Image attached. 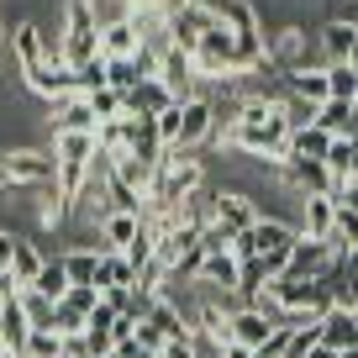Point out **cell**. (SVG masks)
Listing matches in <instances>:
<instances>
[{
	"label": "cell",
	"instance_id": "6da1fadb",
	"mask_svg": "<svg viewBox=\"0 0 358 358\" xmlns=\"http://www.w3.org/2000/svg\"><path fill=\"white\" fill-rule=\"evenodd\" d=\"M158 132H164V148H174V153H195V148L211 143V132H216V101H211V95L174 101L169 111H158Z\"/></svg>",
	"mask_w": 358,
	"mask_h": 358
},
{
	"label": "cell",
	"instance_id": "7a4b0ae2",
	"mask_svg": "<svg viewBox=\"0 0 358 358\" xmlns=\"http://www.w3.org/2000/svg\"><path fill=\"white\" fill-rule=\"evenodd\" d=\"M264 48H268V64L280 69V74H295V69L327 64V58H322V43H316V32H306V27H295V22L268 27V32H264Z\"/></svg>",
	"mask_w": 358,
	"mask_h": 358
},
{
	"label": "cell",
	"instance_id": "3957f363",
	"mask_svg": "<svg viewBox=\"0 0 358 358\" xmlns=\"http://www.w3.org/2000/svg\"><path fill=\"white\" fill-rule=\"evenodd\" d=\"M58 153L53 148H6L0 153V179L6 185H53Z\"/></svg>",
	"mask_w": 358,
	"mask_h": 358
},
{
	"label": "cell",
	"instance_id": "277c9868",
	"mask_svg": "<svg viewBox=\"0 0 358 358\" xmlns=\"http://www.w3.org/2000/svg\"><path fill=\"white\" fill-rule=\"evenodd\" d=\"M280 179L295 195H343V185L332 179L327 158H280Z\"/></svg>",
	"mask_w": 358,
	"mask_h": 358
},
{
	"label": "cell",
	"instance_id": "5b68a950",
	"mask_svg": "<svg viewBox=\"0 0 358 358\" xmlns=\"http://www.w3.org/2000/svg\"><path fill=\"white\" fill-rule=\"evenodd\" d=\"M211 22H216V6H211V0H185V6L169 16V43L185 48V53H195V43L211 32Z\"/></svg>",
	"mask_w": 358,
	"mask_h": 358
},
{
	"label": "cell",
	"instance_id": "8992f818",
	"mask_svg": "<svg viewBox=\"0 0 358 358\" xmlns=\"http://www.w3.org/2000/svg\"><path fill=\"white\" fill-rule=\"evenodd\" d=\"M158 79H164L169 85V95H174V101H190V95H201V74H195V58L185 53V48H174L169 43L164 48V58H158Z\"/></svg>",
	"mask_w": 358,
	"mask_h": 358
},
{
	"label": "cell",
	"instance_id": "52a82bcc",
	"mask_svg": "<svg viewBox=\"0 0 358 358\" xmlns=\"http://www.w3.org/2000/svg\"><path fill=\"white\" fill-rule=\"evenodd\" d=\"M258 216H264V211L253 206V195H248V190H237V185H227V190H222V185H216V216H211V222H222L227 232L237 237V232H248Z\"/></svg>",
	"mask_w": 358,
	"mask_h": 358
},
{
	"label": "cell",
	"instance_id": "ba28073f",
	"mask_svg": "<svg viewBox=\"0 0 358 358\" xmlns=\"http://www.w3.org/2000/svg\"><path fill=\"white\" fill-rule=\"evenodd\" d=\"M27 85H32L37 95H48V101H69V95H74V64L43 58L37 69H27Z\"/></svg>",
	"mask_w": 358,
	"mask_h": 358
},
{
	"label": "cell",
	"instance_id": "9c48e42d",
	"mask_svg": "<svg viewBox=\"0 0 358 358\" xmlns=\"http://www.w3.org/2000/svg\"><path fill=\"white\" fill-rule=\"evenodd\" d=\"M353 37H358V16H327V22L316 27V43H322V58H327V64L353 58Z\"/></svg>",
	"mask_w": 358,
	"mask_h": 358
},
{
	"label": "cell",
	"instance_id": "30bf717a",
	"mask_svg": "<svg viewBox=\"0 0 358 358\" xmlns=\"http://www.w3.org/2000/svg\"><path fill=\"white\" fill-rule=\"evenodd\" d=\"M227 322H232V337L237 343H248L258 353V348H264V337L274 332V322H280V316H268V311H258V306H232V311H227Z\"/></svg>",
	"mask_w": 358,
	"mask_h": 358
},
{
	"label": "cell",
	"instance_id": "8fae6325",
	"mask_svg": "<svg viewBox=\"0 0 358 358\" xmlns=\"http://www.w3.org/2000/svg\"><path fill=\"white\" fill-rule=\"evenodd\" d=\"M122 106H127V116H158V111L174 106V95H169V85L153 74V79H137V85L122 95Z\"/></svg>",
	"mask_w": 358,
	"mask_h": 358
},
{
	"label": "cell",
	"instance_id": "7c38bea8",
	"mask_svg": "<svg viewBox=\"0 0 358 358\" xmlns=\"http://www.w3.org/2000/svg\"><path fill=\"white\" fill-rule=\"evenodd\" d=\"M332 243H322V237H301L290 253V264H285V274H301V280H316V274H327L332 268Z\"/></svg>",
	"mask_w": 358,
	"mask_h": 358
},
{
	"label": "cell",
	"instance_id": "4fadbf2b",
	"mask_svg": "<svg viewBox=\"0 0 358 358\" xmlns=\"http://www.w3.org/2000/svg\"><path fill=\"white\" fill-rule=\"evenodd\" d=\"M332 222H337V195H301V237H332Z\"/></svg>",
	"mask_w": 358,
	"mask_h": 358
},
{
	"label": "cell",
	"instance_id": "5bb4252c",
	"mask_svg": "<svg viewBox=\"0 0 358 358\" xmlns=\"http://www.w3.org/2000/svg\"><path fill=\"white\" fill-rule=\"evenodd\" d=\"M127 153L137 158H164V132H158V116H127Z\"/></svg>",
	"mask_w": 358,
	"mask_h": 358
},
{
	"label": "cell",
	"instance_id": "9a60e30c",
	"mask_svg": "<svg viewBox=\"0 0 358 358\" xmlns=\"http://www.w3.org/2000/svg\"><path fill=\"white\" fill-rule=\"evenodd\" d=\"M137 43H143V32H137L132 16H122V22H106V27H101V53H106V58H132Z\"/></svg>",
	"mask_w": 358,
	"mask_h": 358
},
{
	"label": "cell",
	"instance_id": "2e32d148",
	"mask_svg": "<svg viewBox=\"0 0 358 358\" xmlns=\"http://www.w3.org/2000/svg\"><path fill=\"white\" fill-rule=\"evenodd\" d=\"M58 116H53V132H95V111H90V95H69V101H53Z\"/></svg>",
	"mask_w": 358,
	"mask_h": 358
},
{
	"label": "cell",
	"instance_id": "e0dca14e",
	"mask_svg": "<svg viewBox=\"0 0 358 358\" xmlns=\"http://www.w3.org/2000/svg\"><path fill=\"white\" fill-rule=\"evenodd\" d=\"M322 343L327 348H353L358 343V311H343V306H332V311L322 316Z\"/></svg>",
	"mask_w": 358,
	"mask_h": 358
},
{
	"label": "cell",
	"instance_id": "ac0fdd59",
	"mask_svg": "<svg viewBox=\"0 0 358 358\" xmlns=\"http://www.w3.org/2000/svg\"><path fill=\"white\" fill-rule=\"evenodd\" d=\"M195 280H206L211 290H237V258H232V248H222V253H206L201 268H195Z\"/></svg>",
	"mask_w": 358,
	"mask_h": 358
},
{
	"label": "cell",
	"instance_id": "d6986e66",
	"mask_svg": "<svg viewBox=\"0 0 358 358\" xmlns=\"http://www.w3.org/2000/svg\"><path fill=\"white\" fill-rule=\"evenodd\" d=\"M285 90H290L295 101H311V106H322L332 90H327V64H316V69H295V74H285Z\"/></svg>",
	"mask_w": 358,
	"mask_h": 358
},
{
	"label": "cell",
	"instance_id": "ffe728a7",
	"mask_svg": "<svg viewBox=\"0 0 358 358\" xmlns=\"http://www.w3.org/2000/svg\"><path fill=\"white\" fill-rule=\"evenodd\" d=\"M327 169H332V179L337 185H353V174H358V137H332V148H327Z\"/></svg>",
	"mask_w": 358,
	"mask_h": 358
},
{
	"label": "cell",
	"instance_id": "44dd1931",
	"mask_svg": "<svg viewBox=\"0 0 358 358\" xmlns=\"http://www.w3.org/2000/svg\"><path fill=\"white\" fill-rule=\"evenodd\" d=\"M137 227H143L137 211H106L101 216V243H95V248H127L137 237Z\"/></svg>",
	"mask_w": 358,
	"mask_h": 358
},
{
	"label": "cell",
	"instance_id": "7402d4cb",
	"mask_svg": "<svg viewBox=\"0 0 358 358\" xmlns=\"http://www.w3.org/2000/svg\"><path fill=\"white\" fill-rule=\"evenodd\" d=\"M11 48H16V58H22V74L48 58L43 53V27H37V22H16L11 27Z\"/></svg>",
	"mask_w": 358,
	"mask_h": 358
},
{
	"label": "cell",
	"instance_id": "603a6c76",
	"mask_svg": "<svg viewBox=\"0 0 358 358\" xmlns=\"http://www.w3.org/2000/svg\"><path fill=\"white\" fill-rule=\"evenodd\" d=\"M327 148H332V132H327V127H295L290 132V153L285 158H327Z\"/></svg>",
	"mask_w": 358,
	"mask_h": 358
},
{
	"label": "cell",
	"instance_id": "cb8c5ba5",
	"mask_svg": "<svg viewBox=\"0 0 358 358\" xmlns=\"http://www.w3.org/2000/svg\"><path fill=\"white\" fill-rule=\"evenodd\" d=\"M43 264H48V253L32 243V237H16V253H11V274H16V285H32L37 274H43Z\"/></svg>",
	"mask_w": 358,
	"mask_h": 358
},
{
	"label": "cell",
	"instance_id": "d4e9b609",
	"mask_svg": "<svg viewBox=\"0 0 358 358\" xmlns=\"http://www.w3.org/2000/svg\"><path fill=\"white\" fill-rule=\"evenodd\" d=\"M64 268H69V285H95V274H101V248H69L64 253Z\"/></svg>",
	"mask_w": 358,
	"mask_h": 358
},
{
	"label": "cell",
	"instance_id": "484cf974",
	"mask_svg": "<svg viewBox=\"0 0 358 358\" xmlns=\"http://www.w3.org/2000/svg\"><path fill=\"white\" fill-rule=\"evenodd\" d=\"M153 158H137V153H116V179L122 185H132V190H143L148 195V185H153Z\"/></svg>",
	"mask_w": 358,
	"mask_h": 358
},
{
	"label": "cell",
	"instance_id": "4316f807",
	"mask_svg": "<svg viewBox=\"0 0 358 358\" xmlns=\"http://www.w3.org/2000/svg\"><path fill=\"white\" fill-rule=\"evenodd\" d=\"M332 253H348V248H358V206L337 201V222H332Z\"/></svg>",
	"mask_w": 358,
	"mask_h": 358
},
{
	"label": "cell",
	"instance_id": "83f0119b",
	"mask_svg": "<svg viewBox=\"0 0 358 358\" xmlns=\"http://www.w3.org/2000/svg\"><path fill=\"white\" fill-rule=\"evenodd\" d=\"M137 79H153L137 58H106V85H111V90H122V95H127Z\"/></svg>",
	"mask_w": 358,
	"mask_h": 358
},
{
	"label": "cell",
	"instance_id": "f1b7e54d",
	"mask_svg": "<svg viewBox=\"0 0 358 358\" xmlns=\"http://www.w3.org/2000/svg\"><path fill=\"white\" fill-rule=\"evenodd\" d=\"M32 290H43L48 301H64V295H69V268H64V258H48L43 274L32 280Z\"/></svg>",
	"mask_w": 358,
	"mask_h": 358
},
{
	"label": "cell",
	"instance_id": "f546056e",
	"mask_svg": "<svg viewBox=\"0 0 358 358\" xmlns=\"http://www.w3.org/2000/svg\"><path fill=\"white\" fill-rule=\"evenodd\" d=\"M16 301H22V311H27V322H32V327H53V306H58V301H48V295L32 290V285H22V290H16Z\"/></svg>",
	"mask_w": 358,
	"mask_h": 358
},
{
	"label": "cell",
	"instance_id": "4dcf8cb0",
	"mask_svg": "<svg viewBox=\"0 0 358 358\" xmlns=\"http://www.w3.org/2000/svg\"><path fill=\"white\" fill-rule=\"evenodd\" d=\"M327 90H332L337 101H358V69L348 58L343 64H327Z\"/></svg>",
	"mask_w": 358,
	"mask_h": 358
},
{
	"label": "cell",
	"instance_id": "1f68e13d",
	"mask_svg": "<svg viewBox=\"0 0 358 358\" xmlns=\"http://www.w3.org/2000/svg\"><path fill=\"white\" fill-rule=\"evenodd\" d=\"M264 285H268V268H264V258H243V264H237V295H243V301H248V295H258V290H264Z\"/></svg>",
	"mask_w": 358,
	"mask_h": 358
},
{
	"label": "cell",
	"instance_id": "d6a6232c",
	"mask_svg": "<svg viewBox=\"0 0 358 358\" xmlns=\"http://www.w3.org/2000/svg\"><path fill=\"white\" fill-rule=\"evenodd\" d=\"M58 353H64V332H58V327H32L27 358H58Z\"/></svg>",
	"mask_w": 358,
	"mask_h": 358
},
{
	"label": "cell",
	"instance_id": "836d02e7",
	"mask_svg": "<svg viewBox=\"0 0 358 358\" xmlns=\"http://www.w3.org/2000/svg\"><path fill=\"white\" fill-rule=\"evenodd\" d=\"M101 85H106V53L74 64V95H90V90H101Z\"/></svg>",
	"mask_w": 358,
	"mask_h": 358
},
{
	"label": "cell",
	"instance_id": "e575fe53",
	"mask_svg": "<svg viewBox=\"0 0 358 358\" xmlns=\"http://www.w3.org/2000/svg\"><path fill=\"white\" fill-rule=\"evenodd\" d=\"M53 153L58 158H90L95 153V132H53Z\"/></svg>",
	"mask_w": 358,
	"mask_h": 358
},
{
	"label": "cell",
	"instance_id": "d590c367",
	"mask_svg": "<svg viewBox=\"0 0 358 358\" xmlns=\"http://www.w3.org/2000/svg\"><path fill=\"white\" fill-rule=\"evenodd\" d=\"M90 111H95V122H111V116H127V106H122V90H111V85L90 90Z\"/></svg>",
	"mask_w": 358,
	"mask_h": 358
},
{
	"label": "cell",
	"instance_id": "8d00e7d4",
	"mask_svg": "<svg viewBox=\"0 0 358 358\" xmlns=\"http://www.w3.org/2000/svg\"><path fill=\"white\" fill-rule=\"evenodd\" d=\"M95 148H106V153H127V116H111V122L95 127Z\"/></svg>",
	"mask_w": 358,
	"mask_h": 358
},
{
	"label": "cell",
	"instance_id": "74e56055",
	"mask_svg": "<svg viewBox=\"0 0 358 358\" xmlns=\"http://www.w3.org/2000/svg\"><path fill=\"white\" fill-rule=\"evenodd\" d=\"M53 327H58V332H64V337H69V332H85V327H90V316H85V311H79V306H69V301H58V306H53Z\"/></svg>",
	"mask_w": 358,
	"mask_h": 358
},
{
	"label": "cell",
	"instance_id": "f35d334b",
	"mask_svg": "<svg viewBox=\"0 0 358 358\" xmlns=\"http://www.w3.org/2000/svg\"><path fill=\"white\" fill-rule=\"evenodd\" d=\"M69 306H79V311H95V301H101V285H69V295H64Z\"/></svg>",
	"mask_w": 358,
	"mask_h": 358
},
{
	"label": "cell",
	"instance_id": "ab89813d",
	"mask_svg": "<svg viewBox=\"0 0 358 358\" xmlns=\"http://www.w3.org/2000/svg\"><path fill=\"white\" fill-rule=\"evenodd\" d=\"M85 343H90V353H95V358H106L116 348V332H111V327H85Z\"/></svg>",
	"mask_w": 358,
	"mask_h": 358
},
{
	"label": "cell",
	"instance_id": "60d3db41",
	"mask_svg": "<svg viewBox=\"0 0 358 358\" xmlns=\"http://www.w3.org/2000/svg\"><path fill=\"white\" fill-rule=\"evenodd\" d=\"M164 358H201V348H195V337H169Z\"/></svg>",
	"mask_w": 358,
	"mask_h": 358
},
{
	"label": "cell",
	"instance_id": "b9f144b4",
	"mask_svg": "<svg viewBox=\"0 0 358 358\" xmlns=\"http://www.w3.org/2000/svg\"><path fill=\"white\" fill-rule=\"evenodd\" d=\"M132 332H137V343H143V348H153V353H164V343H169V337H164V332H158V327H153V322H137V327H132Z\"/></svg>",
	"mask_w": 358,
	"mask_h": 358
},
{
	"label": "cell",
	"instance_id": "7bdbcfd3",
	"mask_svg": "<svg viewBox=\"0 0 358 358\" xmlns=\"http://www.w3.org/2000/svg\"><path fill=\"white\" fill-rule=\"evenodd\" d=\"M222 358H253V348H248V343H237V337H232V343L222 348Z\"/></svg>",
	"mask_w": 358,
	"mask_h": 358
},
{
	"label": "cell",
	"instance_id": "ee69618b",
	"mask_svg": "<svg viewBox=\"0 0 358 358\" xmlns=\"http://www.w3.org/2000/svg\"><path fill=\"white\" fill-rule=\"evenodd\" d=\"M306 358H337V348H327V343H316V348H306Z\"/></svg>",
	"mask_w": 358,
	"mask_h": 358
},
{
	"label": "cell",
	"instance_id": "f6af8a7d",
	"mask_svg": "<svg viewBox=\"0 0 358 358\" xmlns=\"http://www.w3.org/2000/svg\"><path fill=\"white\" fill-rule=\"evenodd\" d=\"M253 358H258V353H253Z\"/></svg>",
	"mask_w": 358,
	"mask_h": 358
}]
</instances>
